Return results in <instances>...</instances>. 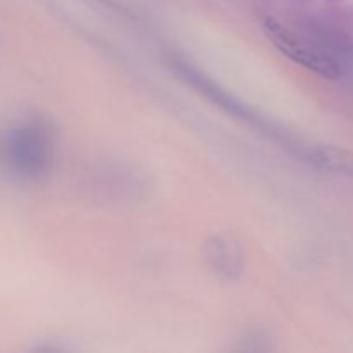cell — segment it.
I'll return each mask as SVG.
<instances>
[{
  "instance_id": "6da1fadb",
  "label": "cell",
  "mask_w": 353,
  "mask_h": 353,
  "mask_svg": "<svg viewBox=\"0 0 353 353\" xmlns=\"http://www.w3.org/2000/svg\"><path fill=\"white\" fill-rule=\"evenodd\" d=\"M0 164L10 176L34 179L50 164V140L37 124H24L6 131L0 138Z\"/></svg>"
}]
</instances>
